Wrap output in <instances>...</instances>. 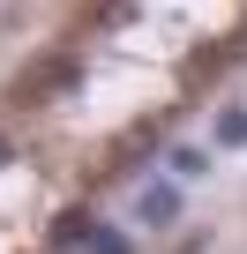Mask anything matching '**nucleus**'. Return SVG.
Segmentation results:
<instances>
[{
  "label": "nucleus",
  "mask_w": 247,
  "mask_h": 254,
  "mask_svg": "<svg viewBox=\"0 0 247 254\" xmlns=\"http://www.w3.org/2000/svg\"><path fill=\"white\" fill-rule=\"evenodd\" d=\"M68 75H75V53H53V60H38L23 82H15V105H38V97H53V90H68Z\"/></svg>",
  "instance_id": "obj_1"
},
{
  "label": "nucleus",
  "mask_w": 247,
  "mask_h": 254,
  "mask_svg": "<svg viewBox=\"0 0 247 254\" xmlns=\"http://www.w3.org/2000/svg\"><path fill=\"white\" fill-rule=\"evenodd\" d=\"M97 224H90V209H60L53 217V247H75V239H90Z\"/></svg>",
  "instance_id": "obj_2"
},
{
  "label": "nucleus",
  "mask_w": 247,
  "mask_h": 254,
  "mask_svg": "<svg viewBox=\"0 0 247 254\" xmlns=\"http://www.w3.org/2000/svg\"><path fill=\"white\" fill-rule=\"evenodd\" d=\"M143 217H150V224H172V217H180V194H172V187H150V194H143Z\"/></svg>",
  "instance_id": "obj_3"
},
{
  "label": "nucleus",
  "mask_w": 247,
  "mask_h": 254,
  "mask_svg": "<svg viewBox=\"0 0 247 254\" xmlns=\"http://www.w3.org/2000/svg\"><path fill=\"white\" fill-rule=\"evenodd\" d=\"M217 142H247V112H240V105H232V112L217 120Z\"/></svg>",
  "instance_id": "obj_4"
},
{
  "label": "nucleus",
  "mask_w": 247,
  "mask_h": 254,
  "mask_svg": "<svg viewBox=\"0 0 247 254\" xmlns=\"http://www.w3.org/2000/svg\"><path fill=\"white\" fill-rule=\"evenodd\" d=\"M97 254H120V239H112V232H97Z\"/></svg>",
  "instance_id": "obj_5"
}]
</instances>
